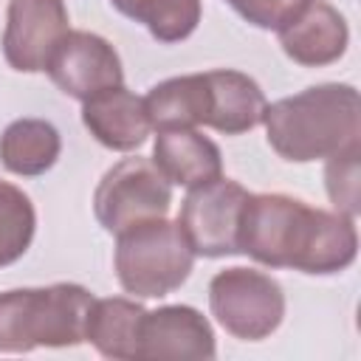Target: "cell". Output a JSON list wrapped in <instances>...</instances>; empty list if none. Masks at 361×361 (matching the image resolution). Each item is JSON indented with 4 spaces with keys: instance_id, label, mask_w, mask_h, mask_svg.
Wrapping results in <instances>:
<instances>
[{
    "instance_id": "cell-1",
    "label": "cell",
    "mask_w": 361,
    "mask_h": 361,
    "mask_svg": "<svg viewBox=\"0 0 361 361\" xmlns=\"http://www.w3.org/2000/svg\"><path fill=\"white\" fill-rule=\"evenodd\" d=\"M240 254L302 274H338L358 254L350 214L307 206L290 195H248L240 220Z\"/></svg>"
},
{
    "instance_id": "cell-2",
    "label": "cell",
    "mask_w": 361,
    "mask_h": 361,
    "mask_svg": "<svg viewBox=\"0 0 361 361\" xmlns=\"http://www.w3.org/2000/svg\"><path fill=\"white\" fill-rule=\"evenodd\" d=\"M262 124L271 149L293 164L330 158L361 144V99L353 85H313L265 104Z\"/></svg>"
},
{
    "instance_id": "cell-3",
    "label": "cell",
    "mask_w": 361,
    "mask_h": 361,
    "mask_svg": "<svg viewBox=\"0 0 361 361\" xmlns=\"http://www.w3.org/2000/svg\"><path fill=\"white\" fill-rule=\"evenodd\" d=\"M93 293L73 282L0 293V353L76 347L85 341Z\"/></svg>"
},
{
    "instance_id": "cell-4",
    "label": "cell",
    "mask_w": 361,
    "mask_h": 361,
    "mask_svg": "<svg viewBox=\"0 0 361 361\" xmlns=\"http://www.w3.org/2000/svg\"><path fill=\"white\" fill-rule=\"evenodd\" d=\"M195 265L178 223L166 217L135 223L116 234V276L121 288L141 299H158L180 288Z\"/></svg>"
},
{
    "instance_id": "cell-5",
    "label": "cell",
    "mask_w": 361,
    "mask_h": 361,
    "mask_svg": "<svg viewBox=\"0 0 361 361\" xmlns=\"http://www.w3.org/2000/svg\"><path fill=\"white\" fill-rule=\"evenodd\" d=\"M209 307L234 338L262 341L285 319V293L271 274L234 265L212 276Z\"/></svg>"
},
{
    "instance_id": "cell-6",
    "label": "cell",
    "mask_w": 361,
    "mask_h": 361,
    "mask_svg": "<svg viewBox=\"0 0 361 361\" xmlns=\"http://www.w3.org/2000/svg\"><path fill=\"white\" fill-rule=\"evenodd\" d=\"M172 206V183L149 158H124L104 172L93 192V212L104 231L118 234L135 223L166 217Z\"/></svg>"
},
{
    "instance_id": "cell-7",
    "label": "cell",
    "mask_w": 361,
    "mask_h": 361,
    "mask_svg": "<svg viewBox=\"0 0 361 361\" xmlns=\"http://www.w3.org/2000/svg\"><path fill=\"white\" fill-rule=\"evenodd\" d=\"M248 195L251 192L245 186L223 175L189 189L175 223L180 226L195 257L240 254V220Z\"/></svg>"
},
{
    "instance_id": "cell-8",
    "label": "cell",
    "mask_w": 361,
    "mask_h": 361,
    "mask_svg": "<svg viewBox=\"0 0 361 361\" xmlns=\"http://www.w3.org/2000/svg\"><path fill=\"white\" fill-rule=\"evenodd\" d=\"M45 71L62 93L79 102L107 87L124 85V71L116 48L93 31H68L56 42Z\"/></svg>"
},
{
    "instance_id": "cell-9",
    "label": "cell",
    "mask_w": 361,
    "mask_h": 361,
    "mask_svg": "<svg viewBox=\"0 0 361 361\" xmlns=\"http://www.w3.org/2000/svg\"><path fill=\"white\" fill-rule=\"evenodd\" d=\"M65 0H8L3 56L14 71H45L56 42L68 34Z\"/></svg>"
},
{
    "instance_id": "cell-10",
    "label": "cell",
    "mask_w": 361,
    "mask_h": 361,
    "mask_svg": "<svg viewBox=\"0 0 361 361\" xmlns=\"http://www.w3.org/2000/svg\"><path fill=\"white\" fill-rule=\"evenodd\" d=\"M209 319L189 305L147 310L138 333V361H209L214 358Z\"/></svg>"
},
{
    "instance_id": "cell-11",
    "label": "cell",
    "mask_w": 361,
    "mask_h": 361,
    "mask_svg": "<svg viewBox=\"0 0 361 361\" xmlns=\"http://www.w3.org/2000/svg\"><path fill=\"white\" fill-rule=\"evenodd\" d=\"M282 51L305 68H322L344 56L350 42L347 20L327 0H307V6L279 31Z\"/></svg>"
},
{
    "instance_id": "cell-12",
    "label": "cell",
    "mask_w": 361,
    "mask_h": 361,
    "mask_svg": "<svg viewBox=\"0 0 361 361\" xmlns=\"http://www.w3.org/2000/svg\"><path fill=\"white\" fill-rule=\"evenodd\" d=\"M82 124L90 135L116 152H130L141 147L152 130L144 99L130 93L124 85L107 87L82 102Z\"/></svg>"
},
{
    "instance_id": "cell-13",
    "label": "cell",
    "mask_w": 361,
    "mask_h": 361,
    "mask_svg": "<svg viewBox=\"0 0 361 361\" xmlns=\"http://www.w3.org/2000/svg\"><path fill=\"white\" fill-rule=\"evenodd\" d=\"M152 164L175 186H200L223 175V158L212 138L197 133V127L158 130L152 147Z\"/></svg>"
},
{
    "instance_id": "cell-14",
    "label": "cell",
    "mask_w": 361,
    "mask_h": 361,
    "mask_svg": "<svg viewBox=\"0 0 361 361\" xmlns=\"http://www.w3.org/2000/svg\"><path fill=\"white\" fill-rule=\"evenodd\" d=\"M209 76V93H212V107H209V124L223 135H240L262 124L265 113V93L262 87L240 71H206Z\"/></svg>"
},
{
    "instance_id": "cell-15",
    "label": "cell",
    "mask_w": 361,
    "mask_h": 361,
    "mask_svg": "<svg viewBox=\"0 0 361 361\" xmlns=\"http://www.w3.org/2000/svg\"><path fill=\"white\" fill-rule=\"evenodd\" d=\"M144 107L155 130L209 124V107H212L209 76L189 73V76H172L166 82H158L144 96Z\"/></svg>"
},
{
    "instance_id": "cell-16",
    "label": "cell",
    "mask_w": 361,
    "mask_h": 361,
    "mask_svg": "<svg viewBox=\"0 0 361 361\" xmlns=\"http://www.w3.org/2000/svg\"><path fill=\"white\" fill-rule=\"evenodd\" d=\"M144 313V305L124 296L93 299L85 341H90L104 358L138 361V333Z\"/></svg>"
},
{
    "instance_id": "cell-17",
    "label": "cell",
    "mask_w": 361,
    "mask_h": 361,
    "mask_svg": "<svg viewBox=\"0 0 361 361\" xmlns=\"http://www.w3.org/2000/svg\"><path fill=\"white\" fill-rule=\"evenodd\" d=\"M62 152L56 127L45 118H17L0 135V164L14 175H42Z\"/></svg>"
},
{
    "instance_id": "cell-18",
    "label": "cell",
    "mask_w": 361,
    "mask_h": 361,
    "mask_svg": "<svg viewBox=\"0 0 361 361\" xmlns=\"http://www.w3.org/2000/svg\"><path fill=\"white\" fill-rule=\"evenodd\" d=\"M124 17L141 23L158 42L186 39L200 23V0H110Z\"/></svg>"
},
{
    "instance_id": "cell-19",
    "label": "cell",
    "mask_w": 361,
    "mask_h": 361,
    "mask_svg": "<svg viewBox=\"0 0 361 361\" xmlns=\"http://www.w3.org/2000/svg\"><path fill=\"white\" fill-rule=\"evenodd\" d=\"M34 228L37 214L31 197L14 183L0 180V268L17 262L28 251Z\"/></svg>"
},
{
    "instance_id": "cell-20",
    "label": "cell",
    "mask_w": 361,
    "mask_h": 361,
    "mask_svg": "<svg viewBox=\"0 0 361 361\" xmlns=\"http://www.w3.org/2000/svg\"><path fill=\"white\" fill-rule=\"evenodd\" d=\"M358 149H361V144H353V147L330 155L327 169H324L330 203L336 206V212L350 214V217L358 214Z\"/></svg>"
},
{
    "instance_id": "cell-21",
    "label": "cell",
    "mask_w": 361,
    "mask_h": 361,
    "mask_svg": "<svg viewBox=\"0 0 361 361\" xmlns=\"http://www.w3.org/2000/svg\"><path fill=\"white\" fill-rule=\"evenodd\" d=\"M245 23L265 28V31H279L288 20H293L307 0H226Z\"/></svg>"
}]
</instances>
